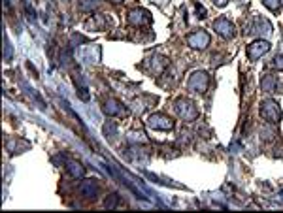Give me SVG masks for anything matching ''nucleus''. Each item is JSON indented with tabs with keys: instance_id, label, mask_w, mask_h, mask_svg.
Listing matches in <instances>:
<instances>
[{
	"instance_id": "obj_1",
	"label": "nucleus",
	"mask_w": 283,
	"mask_h": 213,
	"mask_svg": "<svg viewBox=\"0 0 283 213\" xmlns=\"http://www.w3.org/2000/svg\"><path fill=\"white\" fill-rule=\"evenodd\" d=\"M176 113L183 119V121H196L198 119V107L195 106V102L187 100V98H177L176 104H174Z\"/></svg>"
},
{
	"instance_id": "obj_2",
	"label": "nucleus",
	"mask_w": 283,
	"mask_h": 213,
	"mask_svg": "<svg viewBox=\"0 0 283 213\" xmlns=\"http://www.w3.org/2000/svg\"><path fill=\"white\" fill-rule=\"evenodd\" d=\"M282 107H280V104L276 102V100H265L263 104H261V117L265 119V121H268L270 124H278L280 121H282Z\"/></svg>"
},
{
	"instance_id": "obj_3",
	"label": "nucleus",
	"mask_w": 283,
	"mask_h": 213,
	"mask_svg": "<svg viewBox=\"0 0 283 213\" xmlns=\"http://www.w3.org/2000/svg\"><path fill=\"white\" fill-rule=\"evenodd\" d=\"M208 87H210V77H208L206 72H195V74H191V77L187 81V89L191 91V92L204 94L208 91Z\"/></svg>"
},
{
	"instance_id": "obj_4",
	"label": "nucleus",
	"mask_w": 283,
	"mask_h": 213,
	"mask_svg": "<svg viewBox=\"0 0 283 213\" xmlns=\"http://www.w3.org/2000/svg\"><path fill=\"white\" fill-rule=\"evenodd\" d=\"M147 126L153 130H172L174 128V119H170L164 113H151L147 117Z\"/></svg>"
},
{
	"instance_id": "obj_5",
	"label": "nucleus",
	"mask_w": 283,
	"mask_h": 213,
	"mask_svg": "<svg viewBox=\"0 0 283 213\" xmlns=\"http://www.w3.org/2000/svg\"><path fill=\"white\" fill-rule=\"evenodd\" d=\"M213 30L221 38H227V40H232L236 36V27L230 23L227 17H219L213 21Z\"/></svg>"
},
{
	"instance_id": "obj_6",
	"label": "nucleus",
	"mask_w": 283,
	"mask_h": 213,
	"mask_svg": "<svg viewBox=\"0 0 283 213\" xmlns=\"http://www.w3.org/2000/svg\"><path fill=\"white\" fill-rule=\"evenodd\" d=\"M210 34L206 32V30H196V32H191V34L187 36V44L193 47V49H206L208 46H210Z\"/></svg>"
},
{
	"instance_id": "obj_7",
	"label": "nucleus",
	"mask_w": 283,
	"mask_h": 213,
	"mask_svg": "<svg viewBox=\"0 0 283 213\" xmlns=\"http://www.w3.org/2000/svg\"><path fill=\"white\" fill-rule=\"evenodd\" d=\"M270 51V44L266 42V40H255L253 44H249L248 46V59L249 61H257V59H261L263 55H266Z\"/></svg>"
},
{
	"instance_id": "obj_8",
	"label": "nucleus",
	"mask_w": 283,
	"mask_h": 213,
	"mask_svg": "<svg viewBox=\"0 0 283 213\" xmlns=\"http://www.w3.org/2000/svg\"><path fill=\"white\" fill-rule=\"evenodd\" d=\"M78 191H79V195L81 196H85V198H89V200H94V198L98 196L100 187H98L96 179H83V181L79 183Z\"/></svg>"
},
{
	"instance_id": "obj_9",
	"label": "nucleus",
	"mask_w": 283,
	"mask_h": 213,
	"mask_svg": "<svg viewBox=\"0 0 283 213\" xmlns=\"http://www.w3.org/2000/svg\"><path fill=\"white\" fill-rule=\"evenodd\" d=\"M128 23L132 27H143V25H149L151 23V15H149V12L138 8V10H132L128 14Z\"/></svg>"
},
{
	"instance_id": "obj_10",
	"label": "nucleus",
	"mask_w": 283,
	"mask_h": 213,
	"mask_svg": "<svg viewBox=\"0 0 283 213\" xmlns=\"http://www.w3.org/2000/svg\"><path fill=\"white\" fill-rule=\"evenodd\" d=\"M261 89L265 91V92H274V91L280 92L283 87H282V81L278 79V76H274V74H266L265 77H263V81H261Z\"/></svg>"
},
{
	"instance_id": "obj_11",
	"label": "nucleus",
	"mask_w": 283,
	"mask_h": 213,
	"mask_svg": "<svg viewBox=\"0 0 283 213\" xmlns=\"http://www.w3.org/2000/svg\"><path fill=\"white\" fill-rule=\"evenodd\" d=\"M66 172H68L74 179H81L85 176V166H83L79 160L68 159L66 160Z\"/></svg>"
},
{
	"instance_id": "obj_12",
	"label": "nucleus",
	"mask_w": 283,
	"mask_h": 213,
	"mask_svg": "<svg viewBox=\"0 0 283 213\" xmlns=\"http://www.w3.org/2000/svg\"><path fill=\"white\" fill-rule=\"evenodd\" d=\"M104 113L106 115H110V117H113V115H121V113H125V107L123 104L117 100V98H108L106 102H104Z\"/></svg>"
},
{
	"instance_id": "obj_13",
	"label": "nucleus",
	"mask_w": 283,
	"mask_h": 213,
	"mask_svg": "<svg viewBox=\"0 0 283 213\" xmlns=\"http://www.w3.org/2000/svg\"><path fill=\"white\" fill-rule=\"evenodd\" d=\"M249 32H255V34H270L272 32V25L265 17H255L253 19V27H251Z\"/></svg>"
},
{
	"instance_id": "obj_14",
	"label": "nucleus",
	"mask_w": 283,
	"mask_h": 213,
	"mask_svg": "<svg viewBox=\"0 0 283 213\" xmlns=\"http://www.w3.org/2000/svg\"><path fill=\"white\" fill-rule=\"evenodd\" d=\"M117 123L115 121H106L104 126H102V132H104V136H110V138H113V136H117Z\"/></svg>"
},
{
	"instance_id": "obj_15",
	"label": "nucleus",
	"mask_w": 283,
	"mask_h": 213,
	"mask_svg": "<svg viewBox=\"0 0 283 213\" xmlns=\"http://www.w3.org/2000/svg\"><path fill=\"white\" fill-rule=\"evenodd\" d=\"M100 6V0H81L79 2V10L81 12H93Z\"/></svg>"
},
{
	"instance_id": "obj_16",
	"label": "nucleus",
	"mask_w": 283,
	"mask_h": 213,
	"mask_svg": "<svg viewBox=\"0 0 283 213\" xmlns=\"http://www.w3.org/2000/svg\"><path fill=\"white\" fill-rule=\"evenodd\" d=\"M74 83H76V87L79 91V96H81L83 100H89V92H87V87L83 85V79H81V77H74Z\"/></svg>"
},
{
	"instance_id": "obj_17",
	"label": "nucleus",
	"mask_w": 283,
	"mask_h": 213,
	"mask_svg": "<svg viewBox=\"0 0 283 213\" xmlns=\"http://www.w3.org/2000/svg\"><path fill=\"white\" fill-rule=\"evenodd\" d=\"M263 4H265L270 12H274V14H278L280 8H282V0H263Z\"/></svg>"
},
{
	"instance_id": "obj_18",
	"label": "nucleus",
	"mask_w": 283,
	"mask_h": 213,
	"mask_svg": "<svg viewBox=\"0 0 283 213\" xmlns=\"http://www.w3.org/2000/svg\"><path fill=\"white\" fill-rule=\"evenodd\" d=\"M117 204H119V196L117 195H110L104 200V206H106L108 210H113V208H117Z\"/></svg>"
},
{
	"instance_id": "obj_19",
	"label": "nucleus",
	"mask_w": 283,
	"mask_h": 213,
	"mask_svg": "<svg viewBox=\"0 0 283 213\" xmlns=\"http://www.w3.org/2000/svg\"><path fill=\"white\" fill-rule=\"evenodd\" d=\"M274 70L283 72V55H278V57L274 59Z\"/></svg>"
},
{
	"instance_id": "obj_20",
	"label": "nucleus",
	"mask_w": 283,
	"mask_h": 213,
	"mask_svg": "<svg viewBox=\"0 0 283 213\" xmlns=\"http://www.w3.org/2000/svg\"><path fill=\"white\" fill-rule=\"evenodd\" d=\"M196 14H200V15H198L200 19L208 17V12L204 10V6H202V4H196Z\"/></svg>"
},
{
	"instance_id": "obj_21",
	"label": "nucleus",
	"mask_w": 283,
	"mask_h": 213,
	"mask_svg": "<svg viewBox=\"0 0 283 213\" xmlns=\"http://www.w3.org/2000/svg\"><path fill=\"white\" fill-rule=\"evenodd\" d=\"M4 59L6 61H10L12 59V46H10V42L6 40V55H4Z\"/></svg>"
},
{
	"instance_id": "obj_22",
	"label": "nucleus",
	"mask_w": 283,
	"mask_h": 213,
	"mask_svg": "<svg viewBox=\"0 0 283 213\" xmlns=\"http://www.w3.org/2000/svg\"><path fill=\"white\" fill-rule=\"evenodd\" d=\"M213 2H215V6H219V8H223V6H225V4L229 2V0H213Z\"/></svg>"
},
{
	"instance_id": "obj_23",
	"label": "nucleus",
	"mask_w": 283,
	"mask_h": 213,
	"mask_svg": "<svg viewBox=\"0 0 283 213\" xmlns=\"http://www.w3.org/2000/svg\"><path fill=\"white\" fill-rule=\"evenodd\" d=\"M111 2H113V4H119V2H123V0H111Z\"/></svg>"
},
{
	"instance_id": "obj_24",
	"label": "nucleus",
	"mask_w": 283,
	"mask_h": 213,
	"mask_svg": "<svg viewBox=\"0 0 283 213\" xmlns=\"http://www.w3.org/2000/svg\"><path fill=\"white\" fill-rule=\"evenodd\" d=\"M282 6H283V0H282Z\"/></svg>"
}]
</instances>
